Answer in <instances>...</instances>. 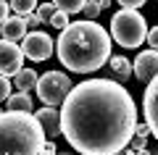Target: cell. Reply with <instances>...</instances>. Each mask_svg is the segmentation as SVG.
Returning <instances> with one entry per match:
<instances>
[{
    "label": "cell",
    "mask_w": 158,
    "mask_h": 155,
    "mask_svg": "<svg viewBox=\"0 0 158 155\" xmlns=\"http://www.w3.org/2000/svg\"><path fill=\"white\" fill-rule=\"evenodd\" d=\"M142 111H145V124L150 126L153 137L158 139V76L148 84L145 97H142Z\"/></svg>",
    "instance_id": "cell-9"
},
{
    "label": "cell",
    "mask_w": 158,
    "mask_h": 155,
    "mask_svg": "<svg viewBox=\"0 0 158 155\" xmlns=\"http://www.w3.org/2000/svg\"><path fill=\"white\" fill-rule=\"evenodd\" d=\"M132 71H135L137 82L150 84L158 76V50H142V53H137V61L132 63Z\"/></svg>",
    "instance_id": "cell-8"
},
{
    "label": "cell",
    "mask_w": 158,
    "mask_h": 155,
    "mask_svg": "<svg viewBox=\"0 0 158 155\" xmlns=\"http://www.w3.org/2000/svg\"><path fill=\"white\" fill-rule=\"evenodd\" d=\"M100 11H103V8H100V0H87L85 8H82V13L87 16V21H95V18L100 16Z\"/></svg>",
    "instance_id": "cell-18"
},
{
    "label": "cell",
    "mask_w": 158,
    "mask_h": 155,
    "mask_svg": "<svg viewBox=\"0 0 158 155\" xmlns=\"http://www.w3.org/2000/svg\"><path fill=\"white\" fill-rule=\"evenodd\" d=\"M34 118L40 121V126H42L48 139H56L61 134V111L45 105V108H40V111H34Z\"/></svg>",
    "instance_id": "cell-10"
},
{
    "label": "cell",
    "mask_w": 158,
    "mask_h": 155,
    "mask_svg": "<svg viewBox=\"0 0 158 155\" xmlns=\"http://www.w3.org/2000/svg\"><path fill=\"white\" fill-rule=\"evenodd\" d=\"M37 71H32V68H21V71L13 76V84H16L19 92H32V89H37Z\"/></svg>",
    "instance_id": "cell-13"
},
{
    "label": "cell",
    "mask_w": 158,
    "mask_h": 155,
    "mask_svg": "<svg viewBox=\"0 0 158 155\" xmlns=\"http://www.w3.org/2000/svg\"><path fill=\"white\" fill-rule=\"evenodd\" d=\"M21 50L32 63H42L53 55V39L45 32H29L21 39Z\"/></svg>",
    "instance_id": "cell-6"
},
{
    "label": "cell",
    "mask_w": 158,
    "mask_h": 155,
    "mask_svg": "<svg viewBox=\"0 0 158 155\" xmlns=\"http://www.w3.org/2000/svg\"><path fill=\"white\" fill-rule=\"evenodd\" d=\"M56 11H58V8L53 6V3H42V6H37V11H34V13L40 16V21H42V24H50V18L56 16Z\"/></svg>",
    "instance_id": "cell-17"
},
{
    "label": "cell",
    "mask_w": 158,
    "mask_h": 155,
    "mask_svg": "<svg viewBox=\"0 0 158 155\" xmlns=\"http://www.w3.org/2000/svg\"><path fill=\"white\" fill-rule=\"evenodd\" d=\"M24 50L19 47L16 42H11V39H0V74L3 76H16L19 71H21V63H24Z\"/></svg>",
    "instance_id": "cell-7"
},
{
    "label": "cell",
    "mask_w": 158,
    "mask_h": 155,
    "mask_svg": "<svg viewBox=\"0 0 158 155\" xmlns=\"http://www.w3.org/2000/svg\"><path fill=\"white\" fill-rule=\"evenodd\" d=\"M118 6H121V8H132V11H137V8L145 6V0H118Z\"/></svg>",
    "instance_id": "cell-23"
},
{
    "label": "cell",
    "mask_w": 158,
    "mask_h": 155,
    "mask_svg": "<svg viewBox=\"0 0 158 155\" xmlns=\"http://www.w3.org/2000/svg\"><path fill=\"white\" fill-rule=\"evenodd\" d=\"M111 71H113V82H118V84L129 82V76L135 74V71H132V63L127 61L124 55H116V58H111Z\"/></svg>",
    "instance_id": "cell-12"
},
{
    "label": "cell",
    "mask_w": 158,
    "mask_h": 155,
    "mask_svg": "<svg viewBox=\"0 0 158 155\" xmlns=\"http://www.w3.org/2000/svg\"><path fill=\"white\" fill-rule=\"evenodd\" d=\"M58 61L74 74H92L111 61V34L98 21H74L58 37Z\"/></svg>",
    "instance_id": "cell-2"
},
{
    "label": "cell",
    "mask_w": 158,
    "mask_h": 155,
    "mask_svg": "<svg viewBox=\"0 0 158 155\" xmlns=\"http://www.w3.org/2000/svg\"><path fill=\"white\" fill-rule=\"evenodd\" d=\"M42 155H58L56 142H53V139H48V142H45V147H42Z\"/></svg>",
    "instance_id": "cell-26"
},
{
    "label": "cell",
    "mask_w": 158,
    "mask_h": 155,
    "mask_svg": "<svg viewBox=\"0 0 158 155\" xmlns=\"http://www.w3.org/2000/svg\"><path fill=\"white\" fill-rule=\"evenodd\" d=\"M111 39H116L121 47H140L148 39V24L142 18L140 11H132V8H121V11L113 13L111 18Z\"/></svg>",
    "instance_id": "cell-4"
},
{
    "label": "cell",
    "mask_w": 158,
    "mask_h": 155,
    "mask_svg": "<svg viewBox=\"0 0 158 155\" xmlns=\"http://www.w3.org/2000/svg\"><path fill=\"white\" fill-rule=\"evenodd\" d=\"M58 155H74V153H58Z\"/></svg>",
    "instance_id": "cell-30"
},
{
    "label": "cell",
    "mask_w": 158,
    "mask_h": 155,
    "mask_svg": "<svg viewBox=\"0 0 158 155\" xmlns=\"http://www.w3.org/2000/svg\"><path fill=\"white\" fill-rule=\"evenodd\" d=\"M148 134H150V126H148V124H137L135 137H145V139H148Z\"/></svg>",
    "instance_id": "cell-25"
},
{
    "label": "cell",
    "mask_w": 158,
    "mask_h": 155,
    "mask_svg": "<svg viewBox=\"0 0 158 155\" xmlns=\"http://www.w3.org/2000/svg\"><path fill=\"white\" fill-rule=\"evenodd\" d=\"M135 129V100L113 79L79 82L61 105V134L79 155H116Z\"/></svg>",
    "instance_id": "cell-1"
},
{
    "label": "cell",
    "mask_w": 158,
    "mask_h": 155,
    "mask_svg": "<svg viewBox=\"0 0 158 155\" xmlns=\"http://www.w3.org/2000/svg\"><path fill=\"white\" fill-rule=\"evenodd\" d=\"M135 155H150V150H148V147H142V150H137Z\"/></svg>",
    "instance_id": "cell-29"
},
{
    "label": "cell",
    "mask_w": 158,
    "mask_h": 155,
    "mask_svg": "<svg viewBox=\"0 0 158 155\" xmlns=\"http://www.w3.org/2000/svg\"><path fill=\"white\" fill-rule=\"evenodd\" d=\"M8 111H19V113H34V103L29 92H16L8 97Z\"/></svg>",
    "instance_id": "cell-14"
},
{
    "label": "cell",
    "mask_w": 158,
    "mask_h": 155,
    "mask_svg": "<svg viewBox=\"0 0 158 155\" xmlns=\"http://www.w3.org/2000/svg\"><path fill=\"white\" fill-rule=\"evenodd\" d=\"M85 3H87V0H53V6H56L58 11H63V13H77V11H82Z\"/></svg>",
    "instance_id": "cell-16"
},
{
    "label": "cell",
    "mask_w": 158,
    "mask_h": 155,
    "mask_svg": "<svg viewBox=\"0 0 158 155\" xmlns=\"http://www.w3.org/2000/svg\"><path fill=\"white\" fill-rule=\"evenodd\" d=\"M8 18H11V6H8L6 0H0V27H3Z\"/></svg>",
    "instance_id": "cell-21"
},
{
    "label": "cell",
    "mask_w": 158,
    "mask_h": 155,
    "mask_svg": "<svg viewBox=\"0 0 158 155\" xmlns=\"http://www.w3.org/2000/svg\"><path fill=\"white\" fill-rule=\"evenodd\" d=\"M48 137L32 113H0V155H42Z\"/></svg>",
    "instance_id": "cell-3"
},
{
    "label": "cell",
    "mask_w": 158,
    "mask_h": 155,
    "mask_svg": "<svg viewBox=\"0 0 158 155\" xmlns=\"http://www.w3.org/2000/svg\"><path fill=\"white\" fill-rule=\"evenodd\" d=\"M0 32H3V39H11V42H19V39H24L29 34L27 32V24H24L21 16H11L6 24H3Z\"/></svg>",
    "instance_id": "cell-11"
},
{
    "label": "cell",
    "mask_w": 158,
    "mask_h": 155,
    "mask_svg": "<svg viewBox=\"0 0 158 155\" xmlns=\"http://www.w3.org/2000/svg\"><path fill=\"white\" fill-rule=\"evenodd\" d=\"M37 0H11V8L16 11V16H29V13L37 11Z\"/></svg>",
    "instance_id": "cell-15"
},
{
    "label": "cell",
    "mask_w": 158,
    "mask_h": 155,
    "mask_svg": "<svg viewBox=\"0 0 158 155\" xmlns=\"http://www.w3.org/2000/svg\"><path fill=\"white\" fill-rule=\"evenodd\" d=\"M21 18H24V24H27V29H34V27H40V24H42L37 13H29V16H21Z\"/></svg>",
    "instance_id": "cell-24"
},
{
    "label": "cell",
    "mask_w": 158,
    "mask_h": 155,
    "mask_svg": "<svg viewBox=\"0 0 158 155\" xmlns=\"http://www.w3.org/2000/svg\"><path fill=\"white\" fill-rule=\"evenodd\" d=\"M8 97H11V82H8V76L0 74V100H8Z\"/></svg>",
    "instance_id": "cell-20"
},
{
    "label": "cell",
    "mask_w": 158,
    "mask_h": 155,
    "mask_svg": "<svg viewBox=\"0 0 158 155\" xmlns=\"http://www.w3.org/2000/svg\"><path fill=\"white\" fill-rule=\"evenodd\" d=\"M132 150H135V153H137V150H142V147H145V137H132Z\"/></svg>",
    "instance_id": "cell-27"
},
{
    "label": "cell",
    "mask_w": 158,
    "mask_h": 155,
    "mask_svg": "<svg viewBox=\"0 0 158 155\" xmlns=\"http://www.w3.org/2000/svg\"><path fill=\"white\" fill-rule=\"evenodd\" d=\"M50 27H53V29H61V32H63V29L69 27V13H63V11H56V16L50 18Z\"/></svg>",
    "instance_id": "cell-19"
},
{
    "label": "cell",
    "mask_w": 158,
    "mask_h": 155,
    "mask_svg": "<svg viewBox=\"0 0 158 155\" xmlns=\"http://www.w3.org/2000/svg\"><path fill=\"white\" fill-rule=\"evenodd\" d=\"M148 45H150V50H158V27L148 29Z\"/></svg>",
    "instance_id": "cell-22"
},
{
    "label": "cell",
    "mask_w": 158,
    "mask_h": 155,
    "mask_svg": "<svg viewBox=\"0 0 158 155\" xmlns=\"http://www.w3.org/2000/svg\"><path fill=\"white\" fill-rule=\"evenodd\" d=\"M71 79L66 76L63 71H48L37 79V95L45 105L56 108V105H63V100L69 97L71 92Z\"/></svg>",
    "instance_id": "cell-5"
},
{
    "label": "cell",
    "mask_w": 158,
    "mask_h": 155,
    "mask_svg": "<svg viewBox=\"0 0 158 155\" xmlns=\"http://www.w3.org/2000/svg\"><path fill=\"white\" fill-rule=\"evenodd\" d=\"M116 155H135V150H129V147H124V150H118Z\"/></svg>",
    "instance_id": "cell-28"
}]
</instances>
